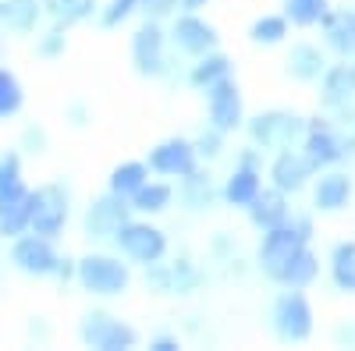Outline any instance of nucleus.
<instances>
[{"label": "nucleus", "instance_id": "5701e85b", "mask_svg": "<svg viewBox=\"0 0 355 351\" xmlns=\"http://www.w3.org/2000/svg\"><path fill=\"white\" fill-rule=\"evenodd\" d=\"M227 75H231V57L220 53V50H210V53L196 57V64L189 68V85H192V89H199V93H206L210 85H217Z\"/></svg>", "mask_w": 355, "mask_h": 351}, {"label": "nucleus", "instance_id": "49530a36", "mask_svg": "<svg viewBox=\"0 0 355 351\" xmlns=\"http://www.w3.org/2000/svg\"><path fill=\"white\" fill-rule=\"evenodd\" d=\"M334 337H338V344H355V327H352V323H348V327H338Z\"/></svg>", "mask_w": 355, "mask_h": 351}, {"label": "nucleus", "instance_id": "aec40b11", "mask_svg": "<svg viewBox=\"0 0 355 351\" xmlns=\"http://www.w3.org/2000/svg\"><path fill=\"white\" fill-rule=\"evenodd\" d=\"M259 192H263V170H252V167L234 163L231 178H227L224 188H220V199L227 202V206H234V210H249Z\"/></svg>", "mask_w": 355, "mask_h": 351}, {"label": "nucleus", "instance_id": "423d86ee", "mask_svg": "<svg viewBox=\"0 0 355 351\" xmlns=\"http://www.w3.org/2000/svg\"><path fill=\"white\" fill-rule=\"evenodd\" d=\"M167 43H171V36L160 28V21L146 18L132 33V64H135V75H142V78H164L171 71Z\"/></svg>", "mask_w": 355, "mask_h": 351}, {"label": "nucleus", "instance_id": "c9c22d12", "mask_svg": "<svg viewBox=\"0 0 355 351\" xmlns=\"http://www.w3.org/2000/svg\"><path fill=\"white\" fill-rule=\"evenodd\" d=\"M135 11H142V0H107V4H100V25L103 28H117L121 21H128Z\"/></svg>", "mask_w": 355, "mask_h": 351}, {"label": "nucleus", "instance_id": "c756f323", "mask_svg": "<svg viewBox=\"0 0 355 351\" xmlns=\"http://www.w3.org/2000/svg\"><path fill=\"white\" fill-rule=\"evenodd\" d=\"M171 202H174V185H167V181H146L132 195V210L142 213V217H157V213L171 210Z\"/></svg>", "mask_w": 355, "mask_h": 351}, {"label": "nucleus", "instance_id": "7ed1b4c3", "mask_svg": "<svg viewBox=\"0 0 355 351\" xmlns=\"http://www.w3.org/2000/svg\"><path fill=\"white\" fill-rule=\"evenodd\" d=\"M75 280L82 284V291L96 298H117L125 295L128 284H132V270L128 262H121L117 255H107V252H89L78 259V273Z\"/></svg>", "mask_w": 355, "mask_h": 351}, {"label": "nucleus", "instance_id": "e433bc0d", "mask_svg": "<svg viewBox=\"0 0 355 351\" xmlns=\"http://www.w3.org/2000/svg\"><path fill=\"white\" fill-rule=\"evenodd\" d=\"M64 50H68L64 25H53L50 33H43V36H40V43H36V53L43 57V61H53V57H64Z\"/></svg>", "mask_w": 355, "mask_h": 351}, {"label": "nucleus", "instance_id": "ddd939ff", "mask_svg": "<svg viewBox=\"0 0 355 351\" xmlns=\"http://www.w3.org/2000/svg\"><path fill=\"white\" fill-rule=\"evenodd\" d=\"M146 163H150L153 174H160V178H189L192 170H199V150L196 142L182 138V135H171L164 142H157L150 153H146Z\"/></svg>", "mask_w": 355, "mask_h": 351}, {"label": "nucleus", "instance_id": "6e6552de", "mask_svg": "<svg viewBox=\"0 0 355 351\" xmlns=\"http://www.w3.org/2000/svg\"><path fill=\"white\" fill-rule=\"evenodd\" d=\"M78 337H82L85 348H96V351H128V348L139 344L135 327H128L125 319H117L103 309H93V312L82 316Z\"/></svg>", "mask_w": 355, "mask_h": 351}, {"label": "nucleus", "instance_id": "4c0bfd02", "mask_svg": "<svg viewBox=\"0 0 355 351\" xmlns=\"http://www.w3.org/2000/svg\"><path fill=\"white\" fill-rule=\"evenodd\" d=\"M146 287L157 291V295H174V273H171V262H153L146 267Z\"/></svg>", "mask_w": 355, "mask_h": 351}, {"label": "nucleus", "instance_id": "f704fd0d", "mask_svg": "<svg viewBox=\"0 0 355 351\" xmlns=\"http://www.w3.org/2000/svg\"><path fill=\"white\" fill-rule=\"evenodd\" d=\"M171 273H174V295H192V291H199V284H202V270L185 252L171 262Z\"/></svg>", "mask_w": 355, "mask_h": 351}, {"label": "nucleus", "instance_id": "79ce46f5", "mask_svg": "<svg viewBox=\"0 0 355 351\" xmlns=\"http://www.w3.org/2000/svg\"><path fill=\"white\" fill-rule=\"evenodd\" d=\"M174 8H178V0H142L146 18H164V15H171Z\"/></svg>", "mask_w": 355, "mask_h": 351}, {"label": "nucleus", "instance_id": "1a4fd4ad", "mask_svg": "<svg viewBox=\"0 0 355 351\" xmlns=\"http://www.w3.org/2000/svg\"><path fill=\"white\" fill-rule=\"evenodd\" d=\"M132 213H135L132 210V199L107 188V195L89 202V210L82 217V231H85L89 242H114V234L121 231L125 220H132Z\"/></svg>", "mask_w": 355, "mask_h": 351}, {"label": "nucleus", "instance_id": "2f4dec72", "mask_svg": "<svg viewBox=\"0 0 355 351\" xmlns=\"http://www.w3.org/2000/svg\"><path fill=\"white\" fill-rule=\"evenodd\" d=\"M25 178H21V156L15 150L8 153H0V202H8V199H18L25 195Z\"/></svg>", "mask_w": 355, "mask_h": 351}, {"label": "nucleus", "instance_id": "b1692460", "mask_svg": "<svg viewBox=\"0 0 355 351\" xmlns=\"http://www.w3.org/2000/svg\"><path fill=\"white\" fill-rule=\"evenodd\" d=\"M43 0H0V25H8L11 33L28 36L40 25Z\"/></svg>", "mask_w": 355, "mask_h": 351}, {"label": "nucleus", "instance_id": "f257e3e1", "mask_svg": "<svg viewBox=\"0 0 355 351\" xmlns=\"http://www.w3.org/2000/svg\"><path fill=\"white\" fill-rule=\"evenodd\" d=\"M313 238V217L309 213H291L284 224L263 231L259 242V270L266 273V280H274L284 262H291Z\"/></svg>", "mask_w": 355, "mask_h": 351}, {"label": "nucleus", "instance_id": "473e14b6", "mask_svg": "<svg viewBox=\"0 0 355 351\" xmlns=\"http://www.w3.org/2000/svg\"><path fill=\"white\" fill-rule=\"evenodd\" d=\"M331 11V0H284V18L299 28H313Z\"/></svg>", "mask_w": 355, "mask_h": 351}, {"label": "nucleus", "instance_id": "4be33fe9", "mask_svg": "<svg viewBox=\"0 0 355 351\" xmlns=\"http://www.w3.org/2000/svg\"><path fill=\"white\" fill-rule=\"evenodd\" d=\"M316 280H320V255H316L309 245L295 255L291 262H284V267L277 270V277H274V284H281V287H299V291L313 287Z\"/></svg>", "mask_w": 355, "mask_h": 351}, {"label": "nucleus", "instance_id": "cd10ccee", "mask_svg": "<svg viewBox=\"0 0 355 351\" xmlns=\"http://www.w3.org/2000/svg\"><path fill=\"white\" fill-rule=\"evenodd\" d=\"M43 15L53 25H82L93 15H100V0H43Z\"/></svg>", "mask_w": 355, "mask_h": 351}, {"label": "nucleus", "instance_id": "4468645a", "mask_svg": "<svg viewBox=\"0 0 355 351\" xmlns=\"http://www.w3.org/2000/svg\"><path fill=\"white\" fill-rule=\"evenodd\" d=\"M171 46L174 50H182V53H189V57H202V53H210V50H217V43H220V36H217V25L214 21H206V18H199L196 11H182L174 21H171Z\"/></svg>", "mask_w": 355, "mask_h": 351}, {"label": "nucleus", "instance_id": "412c9836", "mask_svg": "<svg viewBox=\"0 0 355 351\" xmlns=\"http://www.w3.org/2000/svg\"><path fill=\"white\" fill-rule=\"evenodd\" d=\"M249 213V220H252V227H259V231H270V227H277V224H284L288 217H291V206H288V192H281V188H263L259 195H256V202L245 210Z\"/></svg>", "mask_w": 355, "mask_h": 351}, {"label": "nucleus", "instance_id": "9b49d317", "mask_svg": "<svg viewBox=\"0 0 355 351\" xmlns=\"http://www.w3.org/2000/svg\"><path fill=\"white\" fill-rule=\"evenodd\" d=\"M302 153L313 160L316 170H327V167L341 163L348 156V150H345V135H341L338 121H331V117H309Z\"/></svg>", "mask_w": 355, "mask_h": 351}, {"label": "nucleus", "instance_id": "9d476101", "mask_svg": "<svg viewBox=\"0 0 355 351\" xmlns=\"http://www.w3.org/2000/svg\"><path fill=\"white\" fill-rule=\"evenodd\" d=\"M68 217H71V195L64 185H40L33 192V227L36 234H46V238H61V231L68 227Z\"/></svg>", "mask_w": 355, "mask_h": 351}, {"label": "nucleus", "instance_id": "a878e982", "mask_svg": "<svg viewBox=\"0 0 355 351\" xmlns=\"http://www.w3.org/2000/svg\"><path fill=\"white\" fill-rule=\"evenodd\" d=\"M331 284L341 295H355V238H345L331 249Z\"/></svg>", "mask_w": 355, "mask_h": 351}, {"label": "nucleus", "instance_id": "f8f14e48", "mask_svg": "<svg viewBox=\"0 0 355 351\" xmlns=\"http://www.w3.org/2000/svg\"><path fill=\"white\" fill-rule=\"evenodd\" d=\"M206 117H210V125L224 135L239 132L245 125V100H242L239 82H234L231 75L206 89Z\"/></svg>", "mask_w": 355, "mask_h": 351}, {"label": "nucleus", "instance_id": "bb28decb", "mask_svg": "<svg viewBox=\"0 0 355 351\" xmlns=\"http://www.w3.org/2000/svg\"><path fill=\"white\" fill-rule=\"evenodd\" d=\"M33 227V192L0 202V238H18Z\"/></svg>", "mask_w": 355, "mask_h": 351}, {"label": "nucleus", "instance_id": "a19ab883", "mask_svg": "<svg viewBox=\"0 0 355 351\" xmlns=\"http://www.w3.org/2000/svg\"><path fill=\"white\" fill-rule=\"evenodd\" d=\"M64 121H68L71 128H85L89 121H93V110H89V103H82V100H71V103L64 107Z\"/></svg>", "mask_w": 355, "mask_h": 351}, {"label": "nucleus", "instance_id": "2eb2a0df", "mask_svg": "<svg viewBox=\"0 0 355 351\" xmlns=\"http://www.w3.org/2000/svg\"><path fill=\"white\" fill-rule=\"evenodd\" d=\"M320 107L323 110H345L355 107V64H348V57H341L338 64H331L320 78Z\"/></svg>", "mask_w": 355, "mask_h": 351}, {"label": "nucleus", "instance_id": "a18cd8bd", "mask_svg": "<svg viewBox=\"0 0 355 351\" xmlns=\"http://www.w3.org/2000/svg\"><path fill=\"white\" fill-rule=\"evenodd\" d=\"M150 348H153V351H178V348H182V341L171 337V334H160V337L150 341Z\"/></svg>", "mask_w": 355, "mask_h": 351}, {"label": "nucleus", "instance_id": "a211bd4d", "mask_svg": "<svg viewBox=\"0 0 355 351\" xmlns=\"http://www.w3.org/2000/svg\"><path fill=\"white\" fill-rule=\"evenodd\" d=\"M327 53H323V46L316 43H291L288 53H284V75L295 78V82H320L323 71H327Z\"/></svg>", "mask_w": 355, "mask_h": 351}, {"label": "nucleus", "instance_id": "ea45409f", "mask_svg": "<svg viewBox=\"0 0 355 351\" xmlns=\"http://www.w3.org/2000/svg\"><path fill=\"white\" fill-rule=\"evenodd\" d=\"M196 150H199V156H206V160L220 156V150H224V132H217V128L210 125V128L196 138Z\"/></svg>", "mask_w": 355, "mask_h": 351}, {"label": "nucleus", "instance_id": "6ab92c4d", "mask_svg": "<svg viewBox=\"0 0 355 351\" xmlns=\"http://www.w3.org/2000/svg\"><path fill=\"white\" fill-rule=\"evenodd\" d=\"M323 46L338 57H355V11H338L331 8L320 21Z\"/></svg>", "mask_w": 355, "mask_h": 351}, {"label": "nucleus", "instance_id": "7c9ffc66", "mask_svg": "<svg viewBox=\"0 0 355 351\" xmlns=\"http://www.w3.org/2000/svg\"><path fill=\"white\" fill-rule=\"evenodd\" d=\"M288 18L284 15H259L252 25H249V39L256 46H277L288 39Z\"/></svg>", "mask_w": 355, "mask_h": 351}, {"label": "nucleus", "instance_id": "72a5a7b5", "mask_svg": "<svg viewBox=\"0 0 355 351\" xmlns=\"http://www.w3.org/2000/svg\"><path fill=\"white\" fill-rule=\"evenodd\" d=\"M21 107H25V89H21L18 75L8 71V68H0V121L21 114Z\"/></svg>", "mask_w": 355, "mask_h": 351}, {"label": "nucleus", "instance_id": "c03bdc74", "mask_svg": "<svg viewBox=\"0 0 355 351\" xmlns=\"http://www.w3.org/2000/svg\"><path fill=\"white\" fill-rule=\"evenodd\" d=\"M239 163L242 167H252V170H263V150H259V145H249V150H242Z\"/></svg>", "mask_w": 355, "mask_h": 351}, {"label": "nucleus", "instance_id": "dca6fc26", "mask_svg": "<svg viewBox=\"0 0 355 351\" xmlns=\"http://www.w3.org/2000/svg\"><path fill=\"white\" fill-rule=\"evenodd\" d=\"M316 174L313 160L302 153V150H281L274 153V163H270V185L295 195V192H302L309 185V178Z\"/></svg>", "mask_w": 355, "mask_h": 351}, {"label": "nucleus", "instance_id": "c85d7f7f", "mask_svg": "<svg viewBox=\"0 0 355 351\" xmlns=\"http://www.w3.org/2000/svg\"><path fill=\"white\" fill-rule=\"evenodd\" d=\"M150 163L146 160H125V163H117L114 170H110V178H107V188L110 192H117V195H135L146 181H150Z\"/></svg>", "mask_w": 355, "mask_h": 351}, {"label": "nucleus", "instance_id": "f03ea898", "mask_svg": "<svg viewBox=\"0 0 355 351\" xmlns=\"http://www.w3.org/2000/svg\"><path fill=\"white\" fill-rule=\"evenodd\" d=\"M306 125H309V117L274 107V110H259L256 117H249L245 132H249V142L259 145L263 153H281V150H295L306 138Z\"/></svg>", "mask_w": 355, "mask_h": 351}, {"label": "nucleus", "instance_id": "393cba45", "mask_svg": "<svg viewBox=\"0 0 355 351\" xmlns=\"http://www.w3.org/2000/svg\"><path fill=\"white\" fill-rule=\"evenodd\" d=\"M178 199H182L185 210L206 213V210L214 206V199H217V188H214V181H210V174L192 170L189 178H182V185H178Z\"/></svg>", "mask_w": 355, "mask_h": 351}, {"label": "nucleus", "instance_id": "39448f33", "mask_svg": "<svg viewBox=\"0 0 355 351\" xmlns=\"http://www.w3.org/2000/svg\"><path fill=\"white\" fill-rule=\"evenodd\" d=\"M114 245L128 262H139V267H153V262L167 259V234L150 220H125L121 231L114 234Z\"/></svg>", "mask_w": 355, "mask_h": 351}, {"label": "nucleus", "instance_id": "f3484780", "mask_svg": "<svg viewBox=\"0 0 355 351\" xmlns=\"http://www.w3.org/2000/svg\"><path fill=\"white\" fill-rule=\"evenodd\" d=\"M352 192H355V185L345 170H331V167L320 170V178L313 185V210L316 213H341L352 202Z\"/></svg>", "mask_w": 355, "mask_h": 351}, {"label": "nucleus", "instance_id": "20e7f679", "mask_svg": "<svg viewBox=\"0 0 355 351\" xmlns=\"http://www.w3.org/2000/svg\"><path fill=\"white\" fill-rule=\"evenodd\" d=\"M313 319H316L313 305L306 298V291H299V287H284L270 305V327H274L277 341H284V344H306L316 327Z\"/></svg>", "mask_w": 355, "mask_h": 351}, {"label": "nucleus", "instance_id": "58836bf2", "mask_svg": "<svg viewBox=\"0 0 355 351\" xmlns=\"http://www.w3.org/2000/svg\"><path fill=\"white\" fill-rule=\"evenodd\" d=\"M46 145H50V135H46L43 125H25V132H21V150L25 153L40 156V153H46Z\"/></svg>", "mask_w": 355, "mask_h": 351}, {"label": "nucleus", "instance_id": "37998d69", "mask_svg": "<svg viewBox=\"0 0 355 351\" xmlns=\"http://www.w3.org/2000/svg\"><path fill=\"white\" fill-rule=\"evenodd\" d=\"M210 249H214V255H220L224 262L234 259V245H231V238H227V231H217V234H214V245H210Z\"/></svg>", "mask_w": 355, "mask_h": 351}, {"label": "nucleus", "instance_id": "de8ad7c7", "mask_svg": "<svg viewBox=\"0 0 355 351\" xmlns=\"http://www.w3.org/2000/svg\"><path fill=\"white\" fill-rule=\"evenodd\" d=\"M178 8L182 11H199V8H206V0H178Z\"/></svg>", "mask_w": 355, "mask_h": 351}, {"label": "nucleus", "instance_id": "0eeeda50", "mask_svg": "<svg viewBox=\"0 0 355 351\" xmlns=\"http://www.w3.org/2000/svg\"><path fill=\"white\" fill-rule=\"evenodd\" d=\"M61 259L64 255L53 249V238H46V234L25 231L11 238V267L25 277H57Z\"/></svg>", "mask_w": 355, "mask_h": 351}]
</instances>
